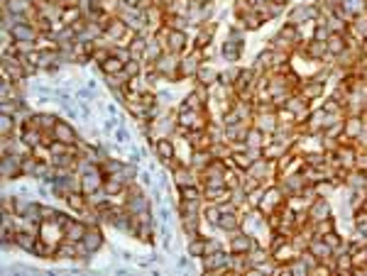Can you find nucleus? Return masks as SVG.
I'll return each instance as SVG.
<instances>
[{
    "label": "nucleus",
    "instance_id": "obj_18",
    "mask_svg": "<svg viewBox=\"0 0 367 276\" xmlns=\"http://www.w3.org/2000/svg\"><path fill=\"white\" fill-rule=\"evenodd\" d=\"M196 76H199V81H201L203 86H211V83L216 81V71L211 69V66H201V69L196 71Z\"/></svg>",
    "mask_w": 367,
    "mask_h": 276
},
{
    "label": "nucleus",
    "instance_id": "obj_6",
    "mask_svg": "<svg viewBox=\"0 0 367 276\" xmlns=\"http://www.w3.org/2000/svg\"><path fill=\"white\" fill-rule=\"evenodd\" d=\"M308 215H311V220H313V222L326 220V217L331 215V206H328V201H326V198H318L313 206L308 208Z\"/></svg>",
    "mask_w": 367,
    "mask_h": 276
},
{
    "label": "nucleus",
    "instance_id": "obj_13",
    "mask_svg": "<svg viewBox=\"0 0 367 276\" xmlns=\"http://www.w3.org/2000/svg\"><path fill=\"white\" fill-rule=\"evenodd\" d=\"M157 154H159V159H162V161L174 159V144H171V139H167V137L157 139Z\"/></svg>",
    "mask_w": 367,
    "mask_h": 276
},
{
    "label": "nucleus",
    "instance_id": "obj_20",
    "mask_svg": "<svg viewBox=\"0 0 367 276\" xmlns=\"http://www.w3.org/2000/svg\"><path fill=\"white\" fill-rule=\"evenodd\" d=\"M338 156H340L343 164H353L355 161V152L353 149H338Z\"/></svg>",
    "mask_w": 367,
    "mask_h": 276
},
{
    "label": "nucleus",
    "instance_id": "obj_14",
    "mask_svg": "<svg viewBox=\"0 0 367 276\" xmlns=\"http://www.w3.org/2000/svg\"><path fill=\"white\" fill-rule=\"evenodd\" d=\"M279 201H282V191H279V188H272V191H267V193H265V201L260 203L262 213H269V210L277 206Z\"/></svg>",
    "mask_w": 367,
    "mask_h": 276
},
{
    "label": "nucleus",
    "instance_id": "obj_24",
    "mask_svg": "<svg viewBox=\"0 0 367 276\" xmlns=\"http://www.w3.org/2000/svg\"><path fill=\"white\" fill-rule=\"evenodd\" d=\"M338 269H340V272L350 269V257H340V259H338Z\"/></svg>",
    "mask_w": 367,
    "mask_h": 276
},
{
    "label": "nucleus",
    "instance_id": "obj_19",
    "mask_svg": "<svg viewBox=\"0 0 367 276\" xmlns=\"http://www.w3.org/2000/svg\"><path fill=\"white\" fill-rule=\"evenodd\" d=\"M176 184H179V188H181V186H194L191 171H189V169H179V171H176Z\"/></svg>",
    "mask_w": 367,
    "mask_h": 276
},
{
    "label": "nucleus",
    "instance_id": "obj_15",
    "mask_svg": "<svg viewBox=\"0 0 367 276\" xmlns=\"http://www.w3.org/2000/svg\"><path fill=\"white\" fill-rule=\"evenodd\" d=\"M321 93H323V81H321V78H313L311 83L303 86V95H306V98H318Z\"/></svg>",
    "mask_w": 367,
    "mask_h": 276
},
{
    "label": "nucleus",
    "instance_id": "obj_4",
    "mask_svg": "<svg viewBox=\"0 0 367 276\" xmlns=\"http://www.w3.org/2000/svg\"><path fill=\"white\" fill-rule=\"evenodd\" d=\"M86 225L81 222V220H69V225L64 227V237L69 240V242H81L83 240V235H86Z\"/></svg>",
    "mask_w": 367,
    "mask_h": 276
},
{
    "label": "nucleus",
    "instance_id": "obj_12",
    "mask_svg": "<svg viewBox=\"0 0 367 276\" xmlns=\"http://www.w3.org/2000/svg\"><path fill=\"white\" fill-rule=\"evenodd\" d=\"M326 47H328V52L333 54V57H340L343 52H345V39H343V34H331L328 39H326Z\"/></svg>",
    "mask_w": 367,
    "mask_h": 276
},
{
    "label": "nucleus",
    "instance_id": "obj_11",
    "mask_svg": "<svg viewBox=\"0 0 367 276\" xmlns=\"http://www.w3.org/2000/svg\"><path fill=\"white\" fill-rule=\"evenodd\" d=\"M218 227H223V230H233V232H237V227H240V220H237V213L235 210H228V213H223L218 220Z\"/></svg>",
    "mask_w": 367,
    "mask_h": 276
},
{
    "label": "nucleus",
    "instance_id": "obj_8",
    "mask_svg": "<svg viewBox=\"0 0 367 276\" xmlns=\"http://www.w3.org/2000/svg\"><path fill=\"white\" fill-rule=\"evenodd\" d=\"M240 49H242V42H240V37H237V34H233V37L225 42V47H223V54H225V59L235 61V59L240 57Z\"/></svg>",
    "mask_w": 367,
    "mask_h": 276
},
{
    "label": "nucleus",
    "instance_id": "obj_3",
    "mask_svg": "<svg viewBox=\"0 0 367 276\" xmlns=\"http://www.w3.org/2000/svg\"><path fill=\"white\" fill-rule=\"evenodd\" d=\"M52 137L57 139V142H64V144H73L76 142V132H73L71 125H67V123H57L54 125V130H52Z\"/></svg>",
    "mask_w": 367,
    "mask_h": 276
},
{
    "label": "nucleus",
    "instance_id": "obj_16",
    "mask_svg": "<svg viewBox=\"0 0 367 276\" xmlns=\"http://www.w3.org/2000/svg\"><path fill=\"white\" fill-rule=\"evenodd\" d=\"M189 252L194 257H206V237H191V245H189Z\"/></svg>",
    "mask_w": 367,
    "mask_h": 276
},
{
    "label": "nucleus",
    "instance_id": "obj_17",
    "mask_svg": "<svg viewBox=\"0 0 367 276\" xmlns=\"http://www.w3.org/2000/svg\"><path fill=\"white\" fill-rule=\"evenodd\" d=\"M306 54H308L311 59H321L323 54H328V47H326V42H318V39H313V44H308Z\"/></svg>",
    "mask_w": 367,
    "mask_h": 276
},
{
    "label": "nucleus",
    "instance_id": "obj_9",
    "mask_svg": "<svg viewBox=\"0 0 367 276\" xmlns=\"http://www.w3.org/2000/svg\"><path fill=\"white\" fill-rule=\"evenodd\" d=\"M15 245L17 247H22L25 252H34V247H37V237L32 235V232H15Z\"/></svg>",
    "mask_w": 367,
    "mask_h": 276
},
{
    "label": "nucleus",
    "instance_id": "obj_22",
    "mask_svg": "<svg viewBox=\"0 0 367 276\" xmlns=\"http://www.w3.org/2000/svg\"><path fill=\"white\" fill-rule=\"evenodd\" d=\"M123 73H128V76H137V73H140V64H137V61H128L125 69H123Z\"/></svg>",
    "mask_w": 367,
    "mask_h": 276
},
{
    "label": "nucleus",
    "instance_id": "obj_1",
    "mask_svg": "<svg viewBox=\"0 0 367 276\" xmlns=\"http://www.w3.org/2000/svg\"><path fill=\"white\" fill-rule=\"evenodd\" d=\"M81 245H83L86 254H93V252H98V249L103 247V235H100V230H93V227H88V230H86V235H83V240H81Z\"/></svg>",
    "mask_w": 367,
    "mask_h": 276
},
{
    "label": "nucleus",
    "instance_id": "obj_10",
    "mask_svg": "<svg viewBox=\"0 0 367 276\" xmlns=\"http://www.w3.org/2000/svg\"><path fill=\"white\" fill-rule=\"evenodd\" d=\"M100 69L105 71L108 76H118V73H123V69H125V61H123V59H118L115 54H110V57L100 64Z\"/></svg>",
    "mask_w": 367,
    "mask_h": 276
},
{
    "label": "nucleus",
    "instance_id": "obj_7",
    "mask_svg": "<svg viewBox=\"0 0 367 276\" xmlns=\"http://www.w3.org/2000/svg\"><path fill=\"white\" fill-rule=\"evenodd\" d=\"M167 42H169L171 54H176V52H181V49L186 47V34H184L181 30H169V32H167Z\"/></svg>",
    "mask_w": 367,
    "mask_h": 276
},
{
    "label": "nucleus",
    "instance_id": "obj_21",
    "mask_svg": "<svg viewBox=\"0 0 367 276\" xmlns=\"http://www.w3.org/2000/svg\"><path fill=\"white\" fill-rule=\"evenodd\" d=\"M199 66H196V61L194 59H186V61H181V73L184 76H189V73H196Z\"/></svg>",
    "mask_w": 367,
    "mask_h": 276
},
{
    "label": "nucleus",
    "instance_id": "obj_2",
    "mask_svg": "<svg viewBox=\"0 0 367 276\" xmlns=\"http://www.w3.org/2000/svg\"><path fill=\"white\" fill-rule=\"evenodd\" d=\"M12 39L15 42H34V37H37V32H34V27L30 25V22H20V25H12Z\"/></svg>",
    "mask_w": 367,
    "mask_h": 276
},
{
    "label": "nucleus",
    "instance_id": "obj_23",
    "mask_svg": "<svg viewBox=\"0 0 367 276\" xmlns=\"http://www.w3.org/2000/svg\"><path fill=\"white\" fill-rule=\"evenodd\" d=\"M10 130H12V118H7V115H5V118H2V135L7 137V135H10Z\"/></svg>",
    "mask_w": 367,
    "mask_h": 276
},
{
    "label": "nucleus",
    "instance_id": "obj_5",
    "mask_svg": "<svg viewBox=\"0 0 367 276\" xmlns=\"http://www.w3.org/2000/svg\"><path fill=\"white\" fill-rule=\"evenodd\" d=\"M252 247H255V242H252L247 235L235 232V237H233V242H230V252H235V254H247Z\"/></svg>",
    "mask_w": 367,
    "mask_h": 276
}]
</instances>
